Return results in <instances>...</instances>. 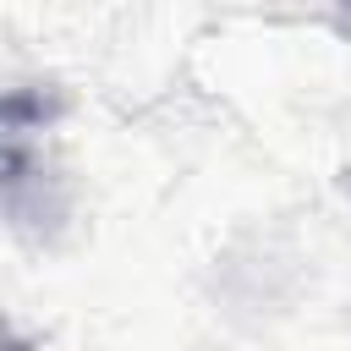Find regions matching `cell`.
<instances>
[{
    "mask_svg": "<svg viewBox=\"0 0 351 351\" xmlns=\"http://www.w3.org/2000/svg\"><path fill=\"white\" fill-rule=\"evenodd\" d=\"M5 351H27V346H5Z\"/></svg>",
    "mask_w": 351,
    "mask_h": 351,
    "instance_id": "obj_1",
    "label": "cell"
},
{
    "mask_svg": "<svg viewBox=\"0 0 351 351\" xmlns=\"http://www.w3.org/2000/svg\"><path fill=\"white\" fill-rule=\"evenodd\" d=\"M346 5H351V0H346Z\"/></svg>",
    "mask_w": 351,
    "mask_h": 351,
    "instance_id": "obj_2",
    "label": "cell"
}]
</instances>
